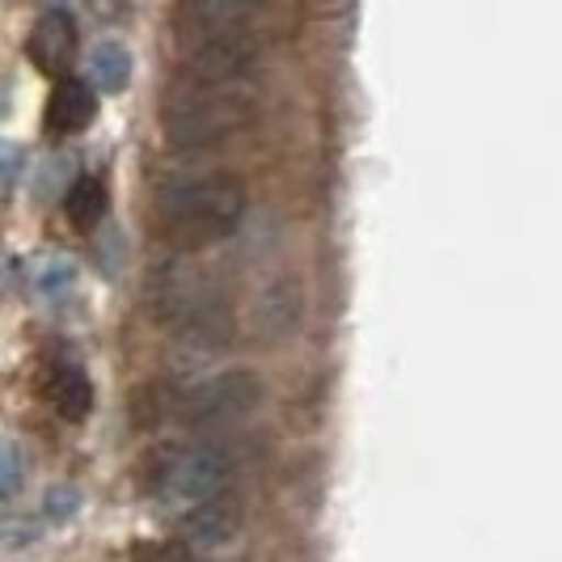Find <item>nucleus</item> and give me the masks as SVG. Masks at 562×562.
Returning <instances> with one entry per match:
<instances>
[{
	"instance_id": "423d86ee",
	"label": "nucleus",
	"mask_w": 562,
	"mask_h": 562,
	"mask_svg": "<svg viewBox=\"0 0 562 562\" xmlns=\"http://www.w3.org/2000/svg\"><path fill=\"white\" fill-rule=\"evenodd\" d=\"M77 52V18L68 9H43V18L34 22L30 30V43H26V56L43 68V72H64L68 59Z\"/></svg>"
},
{
	"instance_id": "9d476101",
	"label": "nucleus",
	"mask_w": 562,
	"mask_h": 562,
	"mask_svg": "<svg viewBox=\"0 0 562 562\" xmlns=\"http://www.w3.org/2000/svg\"><path fill=\"white\" fill-rule=\"evenodd\" d=\"M89 77L102 93H119L132 77V59L119 43H98L93 56H89Z\"/></svg>"
},
{
	"instance_id": "f8f14e48",
	"label": "nucleus",
	"mask_w": 562,
	"mask_h": 562,
	"mask_svg": "<svg viewBox=\"0 0 562 562\" xmlns=\"http://www.w3.org/2000/svg\"><path fill=\"white\" fill-rule=\"evenodd\" d=\"M22 486V452H18V440H4V495L13 499Z\"/></svg>"
},
{
	"instance_id": "ddd939ff",
	"label": "nucleus",
	"mask_w": 562,
	"mask_h": 562,
	"mask_svg": "<svg viewBox=\"0 0 562 562\" xmlns=\"http://www.w3.org/2000/svg\"><path fill=\"white\" fill-rule=\"evenodd\" d=\"M38 288H43V292H64V288H72V267L47 262V267L38 271Z\"/></svg>"
},
{
	"instance_id": "1a4fd4ad",
	"label": "nucleus",
	"mask_w": 562,
	"mask_h": 562,
	"mask_svg": "<svg viewBox=\"0 0 562 562\" xmlns=\"http://www.w3.org/2000/svg\"><path fill=\"white\" fill-rule=\"evenodd\" d=\"M64 212H68V221L77 228H93L102 216H106V187H102V178H93V173H85L72 182V191L64 195Z\"/></svg>"
},
{
	"instance_id": "6e6552de",
	"label": "nucleus",
	"mask_w": 562,
	"mask_h": 562,
	"mask_svg": "<svg viewBox=\"0 0 562 562\" xmlns=\"http://www.w3.org/2000/svg\"><path fill=\"white\" fill-rule=\"evenodd\" d=\"M93 111H98V93L77 77H68V81L56 85V93L47 102V132L72 136V132L93 123Z\"/></svg>"
},
{
	"instance_id": "39448f33",
	"label": "nucleus",
	"mask_w": 562,
	"mask_h": 562,
	"mask_svg": "<svg viewBox=\"0 0 562 562\" xmlns=\"http://www.w3.org/2000/svg\"><path fill=\"white\" fill-rule=\"evenodd\" d=\"M237 533H241V512H237V504L228 495L182 516V546L195 559H212V554L228 550L237 541Z\"/></svg>"
},
{
	"instance_id": "9b49d317",
	"label": "nucleus",
	"mask_w": 562,
	"mask_h": 562,
	"mask_svg": "<svg viewBox=\"0 0 562 562\" xmlns=\"http://www.w3.org/2000/svg\"><path fill=\"white\" fill-rule=\"evenodd\" d=\"M296 292H283V288H271L267 292V301H262V330H271V335H280L288 330L292 322H296Z\"/></svg>"
},
{
	"instance_id": "20e7f679",
	"label": "nucleus",
	"mask_w": 562,
	"mask_h": 562,
	"mask_svg": "<svg viewBox=\"0 0 562 562\" xmlns=\"http://www.w3.org/2000/svg\"><path fill=\"white\" fill-rule=\"evenodd\" d=\"M258 402H262V381L250 368H228L187 385L173 402V415L191 427H225L233 419H246Z\"/></svg>"
},
{
	"instance_id": "7ed1b4c3",
	"label": "nucleus",
	"mask_w": 562,
	"mask_h": 562,
	"mask_svg": "<svg viewBox=\"0 0 562 562\" xmlns=\"http://www.w3.org/2000/svg\"><path fill=\"white\" fill-rule=\"evenodd\" d=\"M228 479H233V452L221 440L173 445L148 461V491L161 504L187 507V512L225 499Z\"/></svg>"
},
{
	"instance_id": "f257e3e1",
	"label": "nucleus",
	"mask_w": 562,
	"mask_h": 562,
	"mask_svg": "<svg viewBox=\"0 0 562 562\" xmlns=\"http://www.w3.org/2000/svg\"><path fill=\"white\" fill-rule=\"evenodd\" d=\"M241 216H246V187L241 178L221 169L178 173L157 191V225L182 246L221 241L241 225Z\"/></svg>"
},
{
	"instance_id": "0eeeda50",
	"label": "nucleus",
	"mask_w": 562,
	"mask_h": 562,
	"mask_svg": "<svg viewBox=\"0 0 562 562\" xmlns=\"http://www.w3.org/2000/svg\"><path fill=\"white\" fill-rule=\"evenodd\" d=\"M47 397L59 415L68 423H81L93 411V385H89V372L77 360L59 356L47 364Z\"/></svg>"
},
{
	"instance_id": "f03ea898",
	"label": "nucleus",
	"mask_w": 562,
	"mask_h": 562,
	"mask_svg": "<svg viewBox=\"0 0 562 562\" xmlns=\"http://www.w3.org/2000/svg\"><path fill=\"white\" fill-rule=\"evenodd\" d=\"M258 102L254 77L246 81H182L169 89L166 106H161V127L166 140L182 153H203V148H221V144L246 127Z\"/></svg>"
}]
</instances>
